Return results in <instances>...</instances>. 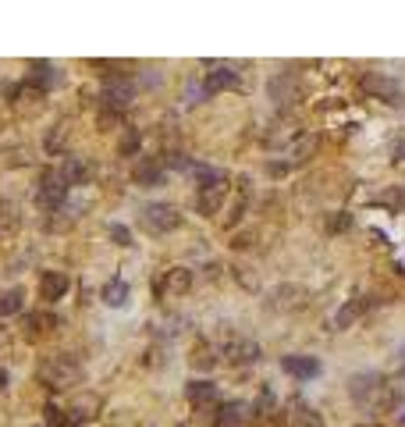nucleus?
<instances>
[{
  "label": "nucleus",
  "mask_w": 405,
  "mask_h": 427,
  "mask_svg": "<svg viewBox=\"0 0 405 427\" xmlns=\"http://www.w3.org/2000/svg\"><path fill=\"white\" fill-rule=\"evenodd\" d=\"M46 420L53 427H79L82 423V416H68L65 409H57V406H46Z\"/></svg>",
  "instance_id": "4be33fe9"
},
{
  "label": "nucleus",
  "mask_w": 405,
  "mask_h": 427,
  "mask_svg": "<svg viewBox=\"0 0 405 427\" xmlns=\"http://www.w3.org/2000/svg\"><path fill=\"white\" fill-rule=\"evenodd\" d=\"M349 225H352L349 214H338V218H331V221H327V232H345Z\"/></svg>",
  "instance_id": "c85d7f7f"
},
{
  "label": "nucleus",
  "mask_w": 405,
  "mask_h": 427,
  "mask_svg": "<svg viewBox=\"0 0 405 427\" xmlns=\"http://www.w3.org/2000/svg\"><path fill=\"white\" fill-rule=\"evenodd\" d=\"M25 324H29L32 331H50V328L57 324V317H53V313H29Z\"/></svg>",
  "instance_id": "b1692460"
},
{
  "label": "nucleus",
  "mask_w": 405,
  "mask_h": 427,
  "mask_svg": "<svg viewBox=\"0 0 405 427\" xmlns=\"http://www.w3.org/2000/svg\"><path fill=\"white\" fill-rule=\"evenodd\" d=\"M65 196H68L65 178L57 175V171H43L39 189H36V206H39V210H57V206L65 203Z\"/></svg>",
  "instance_id": "7ed1b4c3"
},
{
  "label": "nucleus",
  "mask_w": 405,
  "mask_h": 427,
  "mask_svg": "<svg viewBox=\"0 0 405 427\" xmlns=\"http://www.w3.org/2000/svg\"><path fill=\"white\" fill-rule=\"evenodd\" d=\"M224 189H227V185H210V189H199V196H196V210L203 214V218H213V214L220 210Z\"/></svg>",
  "instance_id": "4468645a"
},
{
  "label": "nucleus",
  "mask_w": 405,
  "mask_h": 427,
  "mask_svg": "<svg viewBox=\"0 0 405 427\" xmlns=\"http://www.w3.org/2000/svg\"><path fill=\"white\" fill-rule=\"evenodd\" d=\"M25 82H29V86H32V89H50V86H53V82H57V68H53V65H46V61H43V65H39V61H36V65H32V72H29V79H25Z\"/></svg>",
  "instance_id": "f3484780"
},
{
  "label": "nucleus",
  "mask_w": 405,
  "mask_h": 427,
  "mask_svg": "<svg viewBox=\"0 0 405 427\" xmlns=\"http://www.w3.org/2000/svg\"><path fill=\"white\" fill-rule=\"evenodd\" d=\"M139 225L150 235H167L182 225V214H178L175 203H146L142 214H139Z\"/></svg>",
  "instance_id": "f03ea898"
},
{
  "label": "nucleus",
  "mask_w": 405,
  "mask_h": 427,
  "mask_svg": "<svg viewBox=\"0 0 405 427\" xmlns=\"http://www.w3.org/2000/svg\"><path fill=\"white\" fill-rule=\"evenodd\" d=\"M363 89L370 93V96H377V100H387V103H401L405 100V93H401V86L394 82V79H387V75H380V72H370L366 79H363Z\"/></svg>",
  "instance_id": "0eeeda50"
},
{
  "label": "nucleus",
  "mask_w": 405,
  "mask_h": 427,
  "mask_svg": "<svg viewBox=\"0 0 405 427\" xmlns=\"http://www.w3.org/2000/svg\"><path fill=\"white\" fill-rule=\"evenodd\" d=\"M107 232H110V239L118 242V246H132V232H128L125 225H110Z\"/></svg>",
  "instance_id": "bb28decb"
},
{
  "label": "nucleus",
  "mask_w": 405,
  "mask_h": 427,
  "mask_svg": "<svg viewBox=\"0 0 405 427\" xmlns=\"http://www.w3.org/2000/svg\"><path fill=\"white\" fill-rule=\"evenodd\" d=\"M192 363H196V367H203V370H206V367H213V360H210V349H199Z\"/></svg>",
  "instance_id": "7c9ffc66"
},
{
  "label": "nucleus",
  "mask_w": 405,
  "mask_h": 427,
  "mask_svg": "<svg viewBox=\"0 0 405 427\" xmlns=\"http://www.w3.org/2000/svg\"><path fill=\"white\" fill-rule=\"evenodd\" d=\"M68 285H72V278L65 271H43L39 275V299L43 303H57L68 292Z\"/></svg>",
  "instance_id": "1a4fd4ad"
},
{
  "label": "nucleus",
  "mask_w": 405,
  "mask_h": 427,
  "mask_svg": "<svg viewBox=\"0 0 405 427\" xmlns=\"http://www.w3.org/2000/svg\"><path fill=\"white\" fill-rule=\"evenodd\" d=\"M189 285H192V271H185V267H171V271H167L160 282H153V296L175 299V296H182Z\"/></svg>",
  "instance_id": "39448f33"
},
{
  "label": "nucleus",
  "mask_w": 405,
  "mask_h": 427,
  "mask_svg": "<svg viewBox=\"0 0 405 427\" xmlns=\"http://www.w3.org/2000/svg\"><path fill=\"white\" fill-rule=\"evenodd\" d=\"M281 367H284V374H292V378H299V381L317 378L320 374V360L317 356H284Z\"/></svg>",
  "instance_id": "f8f14e48"
},
{
  "label": "nucleus",
  "mask_w": 405,
  "mask_h": 427,
  "mask_svg": "<svg viewBox=\"0 0 405 427\" xmlns=\"http://www.w3.org/2000/svg\"><path fill=\"white\" fill-rule=\"evenodd\" d=\"M313 146H317V139H313V136H310V139H303V143L296 146V160H306V157L313 153Z\"/></svg>",
  "instance_id": "c756f323"
},
{
  "label": "nucleus",
  "mask_w": 405,
  "mask_h": 427,
  "mask_svg": "<svg viewBox=\"0 0 405 427\" xmlns=\"http://www.w3.org/2000/svg\"><path fill=\"white\" fill-rule=\"evenodd\" d=\"M132 178L139 185H160L164 182V157H142V160H135Z\"/></svg>",
  "instance_id": "9b49d317"
},
{
  "label": "nucleus",
  "mask_w": 405,
  "mask_h": 427,
  "mask_svg": "<svg viewBox=\"0 0 405 427\" xmlns=\"http://www.w3.org/2000/svg\"><path fill=\"white\" fill-rule=\"evenodd\" d=\"M128 282H121V278H110L107 285H103V292H100V299L107 303V306H125L128 303Z\"/></svg>",
  "instance_id": "2eb2a0df"
},
{
  "label": "nucleus",
  "mask_w": 405,
  "mask_h": 427,
  "mask_svg": "<svg viewBox=\"0 0 405 427\" xmlns=\"http://www.w3.org/2000/svg\"><path fill=\"white\" fill-rule=\"evenodd\" d=\"M18 225V210L8 203V199H0V235H4V232H11Z\"/></svg>",
  "instance_id": "5701e85b"
},
{
  "label": "nucleus",
  "mask_w": 405,
  "mask_h": 427,
  "mask_svg": "<svg viewBox=\"0 0 405 427\" xmlns=\"http://www.w3.org/2000/svg\"><path fill=\"white\" fill-rule=\"evenodd\" d=\"M292 427H324V420H320V413H317V409H310V406H296Z\"/></svg>",
  "instance_id": "412c9836"
},
{
  "label": "nucleus",
  "mask_w": 405,
  "mask_h": 427,
  "mask_svg": "<svg viewBox=\"0 0 405 427\" xmlns=\"http://www.w3.org/2000/svg\"><path fill=\"white\" fill-rule=\"evenodd\" d=\"M349 392L359 406H373V399L384 395V378L380 374H356V378L349 381Z\"/></svg>",
  "instance_id": "423d86ee"
},
{
  "label": "nucleus",
  "mask_w": 405,
  "mask_h": 427,
  "mask_svg": "<svg viewBox=\"0 0 405 427\" xmlns=\"http://www.w3.org/2000/svg\"><path fill=\"white\" fill-rule=\"evenodd\" d=\"M224 353H227V360H231V363H256V360H260V346H256V342H249V339H235V342H227V346H224Z\"/></svg>",
  "instance_id": "ddd939ff"
},
{
  "label": "nucleus",
  "mask_w": 405,
  "mask_h": 427,
  "mask_svg": "<svg viewBox=\"0 0 405 427\" xmlns=\"http://www.w3.org/2000/svg\"><path fill=\"white\" fill-rule=\"evenodd\" d=\"M267 96L277 103V107H288L299 100V79L292 72H277L270 82H267Z\"/></svg>",
  "instance_id": "20e7f679"
},
{
  "label": "nucleus",
  "mask_w": 405,
  "mask_h": 427,
  "mask_svg": "<svg viewBox=\"0 0 405 427\" xmlns=\"http://www.w3.org/2000/svg\"><path fill=\"white\" fill-rule=\"evenodd\" d=\"M4 339H8V335H4V328H0V346H4Z\"/></svg>",
  "instance_id": "72a5a7b5"
},
{
  "label": "nucleus",
  "mask_w": 405,
  "mask_h": 427,
  "mask_svg": "<svg viewBox=\"0 0 405 427\" xmlns=\"http://www.w3.org/2000/svg\"><path fill=\"white\" fill-rule=\"evenodd\" d=\"M398 157H405V139H401V143H398Z\"/></svg>",
  "instance_id": "473e14b6"
},
{
  "label": "nucleus",
  "mask_w": 405,
  "mask_h": 427,
  "mask_svg": "<svg viewBox=\"0 0 405 427\" xmlns=\"http://www.w3.org/2000/svg\"><path fill=\"white\" fill-rule=\"evenodd\" d=\"M185 399H189L192 406H206V402L217 399V385H210V381H192V385H185Z\"/></svg>",
  "instance_id": "a211bd4d"
},
{
  "label": "nucleus",
  "mask_w": 405,
  "mask_h": 427,
  "mask_svg": "<svg viewBox=\"0 0 405 427\" xmlns=\"http://www.w3.org/2000/svg\"><path fill=\"white\" fill-rule=\"evenodd\" d=\"M246 420V406L242 402H224L220 413L213 416V427H242Z\"/></svg>",
  "instance_id": "dca6fc26"
},
{
  "label": "nucleus",
  "mask_w": 405,
  "mask_h": 427,
  "mask_svg": "<svg viewBox=\"0 0 405 427\" xmlns=\"http://www.w3.org/2000/svg\"><path fill=\"white\" fill-rule=\"evenodd\" d=\"M377 203H384V206H391V210H405V185H398V189L384 192Z\"/></svg>",
  "instance_id": "393cba45"
},
{
  "label": "nucleus",
  "mask_w": 405,
  "mask_h": 427,
  "mask_svg": "<svg viewBox=\"0 0 405 427\" xmlns=\"http://www.w3.org/2000/svg\"><path fill=\"white\" fill-rule=\"evenodd\" d=\"M370 306V299H349L341 310H338V317H334V328H349L356 317H363V310Z\"/></svg>",
  "instance_id": "6ab92c4d"
},
{
  "label": "nucleus",
  "mask_w": 405,
  "mask_h": 427,
  "mask_svg": "<svg viewBox=\"0 0 405 427\" xmlns=\"http://www.w3.org/2000/svg\"><path fill=\"white\" fill-rule=\"evenodd\" d=\"M274 406V395L270 392H260V399H256V406H253V420H260V416H267V409Z\"/></svg>",
  "instance_id": "cd10ccee"
},
{
  "label": "nucleus",
  "mask_w": 405,
  "mask_h": 427,
  "mask_svg": "<svg viewBox=\"0 0 405 427\" xmlns=\"http://www.w3.org/2000/svg\"><path fill=\"white\" fill-rule=\"evenodd\" d=\"M25 306V292L15 285V289H0V317H11Z\"/></svg>",
  "instance_id": "aec40b11"
},
{
  "label": "nucleus",
  "mask_w": 405,
  "mask_h": 427,
  "mask_svg": "<svg viewBox=\"0 0 405 427\" xmlns=\"http://www.w3.org/2000/svg\"><path fill=\"white\" fill-rule=\"evenodd\" d=\"M118 150H121L125 157H128V153H135V150H139V132H135V129H128V132L121 136V143H118Z\"/></svg>",
  "instance_id": "a878e982"
},
{
  "label": "nucleus",
  "mask_w": 405,
  "mask_h": 427,
  "mask_svg": "<svg viewBox=\"0 0 405 427\" xmlns=\"http://www.w3.org/2000/svg\"><path fill=\"white\" fill-rule=\"evenodd\" d=\"M242 86V72L235 65H210V75H206V89L210 93H220V89H239Z\"/></svg>",
  "instance_id": "6e6552de"
},
{
  "label": "nucleus",
  "mask_w": 405,
  "mask_h": 427,
  "mask_svg": "<svg viewBox=\"0 0 405 427\" xmlns=\"http://www.w3.org/2000/svg\"><path fill=\"white\" fill-rule=\"evenodd\" d=\"M57 175H61L65 178V185H86L89 178H93V164H89V160L86 157H65V164H61V171H57Z\"/></svg>",
  "instance_id": "9d476101"
},
{
  "label": "nucleus",
  "mask_w": 405,
  "mask_h": 427,
  "mask_svg": "<svg viewBox=\"0 0 405 427\" xmlns=\"http://www.w3.org/2000/svg\"><path fill=\"white\" fill-rule=\"evenodd\" d=\"M39 381L46 388H72L82 381V367L72 356H50L39 363Z\"/></svg>",
  "instance_id": "f257e3e1"
},
{
  "label": "nucleus",
  "mask_w": 405,
  "mask_h": 427,
  "mask_svg": "<svg viewBox=\"0 0 405 427\" xmlns=\"http://www.w3.org/2000/svg\"><path fill=\"white\" fill-rule=\"evenodd\" d=\"M8 388V370H0V392Z\"/></svg>",
  "instance_id": "2f4dec72"
}]
</instances>
